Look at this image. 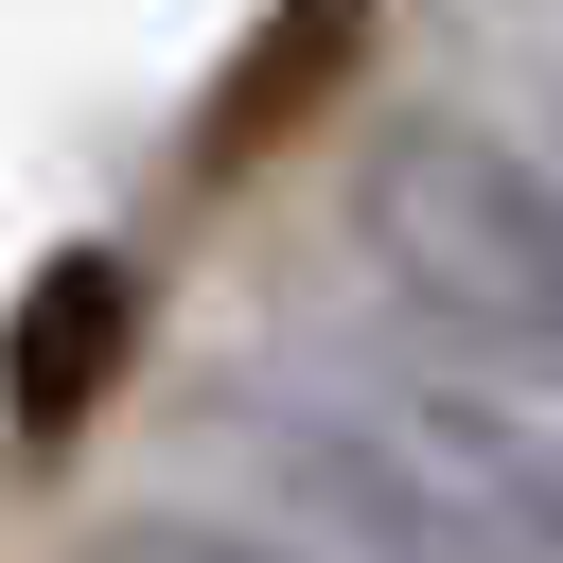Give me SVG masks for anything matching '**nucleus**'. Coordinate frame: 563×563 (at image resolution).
<instances>
[{"instance_id":"obj_1","label":"nucleus","mask_w":563,"mask_h":563,"mask_svg":"<svg viewBox=\"0 0 563 563\" xmlns=\"http://www.w3.org/2000/svg\"><path fill=\"white\" fill-rule=\"evenodd\" d=\"M352 246L440 352H475L510 405L563 422V158H528L457 106H405L352 141Z\"/></svg>"},{"instance_id":"obj_2","label":"nucleus","mask_w":563,"mask_h":563,"mask_svg":"<svg viewBox=\"0 0 563 563\" xmlns=\"http://www.w3.org/2000/svg\"><path fill=\"white\" fill-rule=\"evenodd\" d=\"M246 422V457H264V493L334 545V563H528L510 528H493V493L440 457V422L422 405H334V387H264V405H229Z\"/></svg>"},{"instance_id":"obj_3","label":"nucleus","mask_w":563,"mask_h":563,"mask_svg":"<svg viewBox=\"0 0 563 563\" xmlns=\"http://www.w3.org/2000/svg\"><path fill=\"white\" fill-rule=\"evenodd\" d=\"M123 369H141V264H123V246H35V282H18V317H0V422L53 457V440L106 422Z\"/></svg>"},{"instance_id":"obj_4","label":"nucleus","mask_w":563,"mask_h":563,"mask_svg":"<svg viewBox=\"0 0 563 563\" xmlns=\"http://www.w3.org/2000/svg\"><path fill=\"white\" fill-rule=\"evenodd\" d=\"M352 35H369V0H282V18L229 53V88L194 106V176H246V158H264V141H282L334 70H352Z\"/></svg>"},{"instance_id":"obj_5","label":"nucleus","mask_w":563,"mask_h":563,"mask_svg":"<svg viewBox=\"0 0 563 563\" xmlns=\"http://www.w3.org/2000/svg\"><path fill=\"white\" fill-rule=\"evenodd\" d=\"M422 422H440V457L493 493V528L528 545V563H563V422L545 405H510V387H405Z\"/></svg>"},{"instance_id":"obj_6","label":"nucleus","mask_w":563,"mask_h":563,"mask_svg":"<svg viewBox=\"0 0 563 563\" xmlns=\"http://www.w3.org/2000/svg\"><path fill=\"white\" fill-rule=\"evenodd\" d=\"M88 563H282V545H246L211 510H123V528H88Z\"/></svg>"}]
</instances>
